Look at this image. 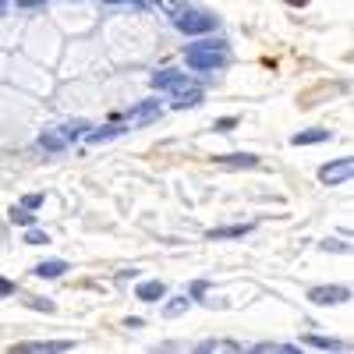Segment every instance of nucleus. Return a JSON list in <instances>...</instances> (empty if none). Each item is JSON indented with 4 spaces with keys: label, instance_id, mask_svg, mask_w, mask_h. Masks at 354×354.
<instances>
[{
    "label": "nucleus",
    "instance_id": "nucleus-1",
    "mask_svg": "<svg viewBox=\"0 0 354 354\" xmlns=\"http://www.w3.org/2000/svg\"><path fill=\"white\" fill-rule=\"evenodd\" d=\"M170 21H174L177 32H185V36H209V32H216V28H220V18H216L213 11L192 8V4L174 8V11H170Z\"/></svg>",
    "mask_w": 354,
    "mask_h": 354
},
{
    "label": "nucleus",
    "instance_id": "nucleus-2",
    "mask_svg": "<svg viewBox=\"0 0 354 354\" xmlns=\"http://www.w3.org/2000/svg\"><path fill=\"white\" fill-rule=\"evenodd\" d=\"M230 57V46L223 39H202V43H192L185 50V61L192 71H213V68H223Z\"/></svg>",
    "mask_w": 354,
    "mask_h": 354
},
{
    "label": "nucleus",
    "instance_id": "nucleus-3",
    "mask_svg": "<svg viewBox=\"0 0 354 354\" xmlns=\"http://www.w3.org/2000/svg\"><path fill=\"white\" fill-rule=\"evenodd\" d=\"M153 88H163V93H185V88H192V78H185L181 71H174V68H167V71L153 75Z\"/></svg>",
    "mask_w": 354,
    "mask_h": 354
},
{
    "label": "nucleus",
    "instance_id": "nucleus-4",
    "mask_svg": "<svg viewBox=\"0 0 354 354\" xmlns=\"http://www.w3.org/2000/svg\"><path fill=\"white\" fill-rule=\"evenodd\" d=\"M354 174V160H333V163H326V167H322L319 170V181L322 185H340V181H347V177Z\"/></svg>",
    "mask_w": 354,
    "mask_h": 354
},
{
    "label": "nucleus",
    "instance_id": "nucleus-5",
    "mask_svg": "<svg viewBox=\"0 0 354 354\" xmlns=\"http://www.w3.org/2000/svg\"><path fill=\"white\" fill-rule=\"evenodd\" d=\"M308 301L312 305H344V301H351V290L347 287H312Z\"/></svg>",
    "mask_w": 354,
    "mask_h": 354
},
{
    "label": "nucleus",
    "instance_id": "nucleus-6",
    "mask_svg": "<svg viewBox=\"0 0 354 354\" xmlns=\"http://www.w3.org/2000/svg\"><path fill=\"white\" fill-rule=\"evenodd\" d=\"M160 113H163V106H160L156 100H145V103H138V110H131L128 124H135V128H142V124H153Z\"/></svg>",
    "mask_w": 354,
    "mask_h": 354
},
{
    "label": "nucleus",
    "instance_id": "nucleus-7",
    "mask_svg": "<svg viewBox=\"0 0 354 354\" xmlns=\"http://www.w3.org/2000/svg\"><path fill=\"white\" fill-rule=\"evenodd\" d=\"M75 340H32V344H18V351H32V354H57V351H71Z\"/></svg>",
    "mask_w": 354,
    "mask_h": 354
},
{
    "label": "nucleus",
    "instance_id": "nucleus-8",
    "mask_svg": "<svg viewBox=\"0 0 354 354\" xmlns=\"http://www.w3.org/2000/svg\"><path fill=\"white\" fill-rule=\"evenodd\" d=\"M198 351L202 354H238V351H245V344H238V340H202Z\"/></svg>",
    "mask_w": 354,
    "mask_h": 354
},
{
    "label": "nucleus",
    "instance_id": "nucleus-9",
    "mask_svg": "<svg viewBox=\"0 0 354 354\" xmlns=\"http://www.w3.org/2000/svg\"><path fill=\"white\" fill-rule=\"evenodd\" d=\"M195 103H202V88H185V93H174V100H170V106L174 110H188V106H195Z\"/></svg>",
    "mask_w": 354,
    "mask_h": 354
},
{
    "label": "nucleus",
    "instance_id": "nucleus-10",
    "mask_svg": "<svg viewBox=\"0 0 354 354\" xmlns=\"http://www.w3.org/2000/svg\"><path fill=\"white\" fill-rule=\"evenodd\" d=\"M216 163H220V167H234V170H241V167H255V163H259V156H252V153H230V156H220Z\"/></svg>",
    "mask_w": 354,
    "mask_h": 354
},
{
    "label": "nucleus",
    "instance_id": "nucleus-11",
    "mask_svg": "<svg viewBox=\"0 0 354 354\" xmlns=\"http://www.w3.org/2000/svg\"><path fill=\"white\" fill-rule=\"evenodd\" d=\"M64 273H68V262H61V259H53V262H39V266H36V277H43V280L64 277Z\"/></svg>",
    "mask_w": 354,
    "mask_h": 354
},
{
    "label": "nucleus",
    "instance_id": "nucleus-12",
    "mask_svg": "<svg viewBox=\"0 0 354 354\" xmlns=\"http://www.w3.org/2000/svg\"><path fill=\"white\" fill-rule=\"evenodd\" d=\"M85 131H93V124H88V121H68L64 128H57V135H61L64 142H75V138L85 135Z\"/></svg>",
    "mask_w": 354,
    "mask_h": 354
},
{
    "label": "nucleus",
    "instance_id": "nucleus-13",
    "mask_svg": "<svg viewBox=\"0 0 354 354\" xmlns=\"http://www.w3.org/2000/svg\"><path fill=\"white\" fill-rule=\"evenodd\" d=\"M330 131L326 128H312V131H301V135H294L290 145H315V142H326Z\"/></svg>",
    "mask_w": 354,
    "mask_h": 354
},
{
    "label": "nucleus",
    "instance_id": "nucleus-14",
    "mask_svg": "<svg viewBox=\"0 0 354 354\" xmlns=\"http://www.w3.org/2000/svg\"><path fill=\"white\" fill-rule=\"evenodd\" d=\"M163 290H167L163 280H149V283H142V287H138V298H142V301H160V298H163Z\"/></svg>",
    "mask_w": 354,
    "mask_h": 354
},
{
    "label": "nucleus",
    "instance_id": "nucleus-15",
    "mask_svg": "<svg viewBox=\"0 0 354 354\" xmlns=\"http://www.w3.org/2000/svg\"><path fill=\"white\" fill-rule=\"evenodd\" d=\"M301 344L319 347V351H344V344H340V340H330V337H312V333H305V337H301Z\"/></svg>",
    "mask_w": 354,
    "mask_h": 354
},
{
    "label": "nucleus",
    "instance_id": "nucleus-16",
    "mask_svg": "<svg viewBox=\"0 0 354 354\" xmlns=\"http://www.w3.org/2000/svg\"><path fill=\"white\" fill-rule=\"evenodd\" d=\"M188 298H170L167 305H163V319H177V315H185L188 312Z\"/></svg>",
    "mask_w": 354,
    "mask_h": 354
},
{
    "label": "nucleus",
    "instance_id": "nucleus-17",
    "mask_svg": "<svg viewBox=\"0 0 354 354\" xmlns=\"http://www.w3.org/2000/svg\"><path fill=\"white\" fill-rule=\"evenodd\" d=\"M124 128L121 124H103V128H96L93 135H88V142H106V138H117Z\"/></svg>",
    "mask_w": 354,
    "mask_h": 354
},
{
    "label": "nucleus",
    "instance_id": "nucleus-18",
    "mask_svg": "<svg viewBox=\"0 0 354 354\" xmlns=\"http://www.w3.org/2000/svg\"><path fill=\"white\" fill-rule=\"evenodd\" d=\"M252 227L248 223H241V227H216V230H209V238H238V234H248Z\"/></svg>",
    "mask_w": 354,
    "mask_h": 354
},
{
    "label": "nucleus",
    "instance_id": "nucleus-19",
    "mask_svg": "<svg viewBox=\"0 0 354 354\" xmlns=\"http://www.w3.org/2000/svg\"><path fill=\"white\" fill-rule=\"evenodd\" d=\"M259 354H294L298 347H290V344H255Z\"/></svg>",
    "mask_w": 354,
    "mask_h": 354
},
{
    "label": "nucleus",
    "instance_id": "nucleus-20",
    "mask_svg": "<svg viewBox=\"0 0 354 354\" xmlns=\"http://www.w3.org/2000/svg\"><path fill=\"white\" fill-rule=\"evenodd\" d=\"M11 220H15L18 227H32V223H36V216L28 213V209H11Z\"/></svg>",
    "mask_w": 354,
    "mask_h": 354
},
{
    "label": "nucleus",
    "instance_id": "nucleus-21",
    "mask_svg": "<svg viewBox=\"0 0 354 354\" xmlns=\"http://www.w3.org/2000/svg\"><path fill=\"white\" fill-rule=\"evenodd\" d=\"M25 241H28V245H50V234H43V230H28V234H25Z\"/></svg>",
    "mask_w": 354,
    "mask_h": 354
},
{
    "label": "nucleus",
    "instance_id": "nucleus-22",
    "mask_svg": "<svg viewBox=\"0 0 354 354\" xmlns=\"http://www.w3.org/2000/svg\"><path fill=\"white\" fill-rule=\"evenodd\" d=\"M39 205H43V192H32L25 198V209H39Z\"/></svg>",
    "mask_w": 354,
    "mask_h": 354
},
{
    "label": "nucleus",
    "instance_id": "nucleus-23",
    "mask_svg": "<svg viewBox=\"0 0 354 354\" xmlns=\"http://www.w3.org/2000/svg\"><path fill=\"white\" fill-rule=\"evenodd\" d=\"M8 294H15V283L0 277V298H8Z\"/></svg>",
    "mask_w": 354,
    "mask_h": 354
},
{
    "label": "nucleus",
    "instance_id": "nucleus-24",
    "mask_svg": "<svg viewBox=\"0 0 354 354\" xmlns=\"http://www.w3.org/2000/svg\"><path fill=\"white\" fill-rule=\"evenodd\" d=\"M322 248H326V252H347L344 241H322Z\"/></svg>",
    "mask_w": 354,
    "mask_h": 354
},
{
    "label": "nucleus",
    "instance_id": "nucleus-25",
    "mask_svg": "<svg viewBox=\"0 0 354 354\" xmlns=\"http://www.w3.org/2000/svg\"><path fill=\"white\" fill-rule=\"evenodd\" d=\"M287 4H290V8H305V4H308V0H287Z\"/></svg>",
    "mask_w": 354,
    "mask_h": 354
}]
</instances>
